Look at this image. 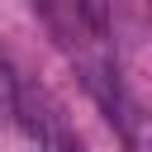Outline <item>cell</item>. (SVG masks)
Returning a JSON list of instances; mask_svg holds the SVG:
<instances>
[{
  "label": "cell",
  "instance_id": "cell-1",
  "mask_svg": "<svg viewBox=\"0 0 152 152\" xmlns=\"http://www.w3.org/2000/svg\"><path fill=\"white\" fill-rule=\"evenodd\" d=\"M62 48H86L104 38V0H33Z\"/></svg>",
  "mask_w": 152,
  "mask_h": 152
},
{
  "label": "cell",
  "instance_id": "cell-2",
  "mask_svg": "<svg viewBox=\"0 0 152 152\" xmlns=\"http://www.w3.org/2000/svg\"><path fill=\"white\" fill-rule=\"evenodd\" d=\"M128 133H133V147H138V152H152V119H142V124H133Z\"/></svg>",
  "mask_w": 152,
  "mask_h": 152
},
{
  "label": "cell",
  "instance_id": "cell-3",
  "mask_svg": "<svg viewBox=\"0 0 152 152\" xmlns=\"http://www.w3.org/2000/svg\"><path fill=\"white\" fill-rule=\"evenodd\" d=\"M14 104V86H10V71L0 66V109H10Z\"/></svg>",
  "mask_w": 152,
  "mask_h": 152
}]
</instances>
